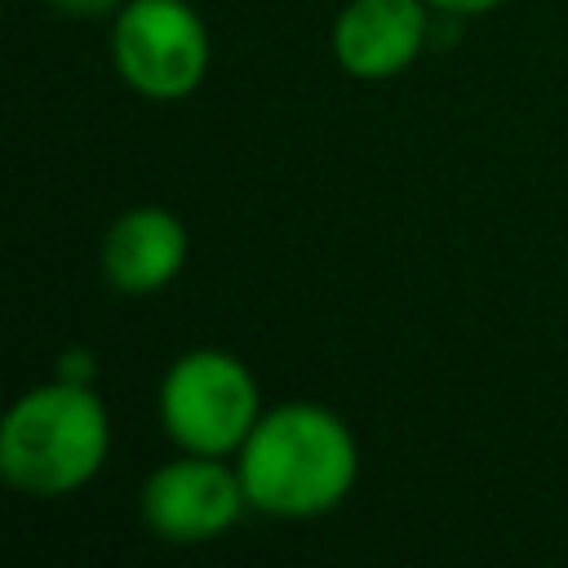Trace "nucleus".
Segmentation results:
<instances>
[{"label":"nucleus","mask_w":568,"mask_h":568,"mask_svg":"<svg viewBox=\"0 0 568 568\" xmlns=\"http://www.w3.org/2000/svg\"><path fill=\"white\" fill-rule=\"evenodd\" d=\"M235 470L253 510L271 519H315L355 488L359 444L333 408L297 399L257 417L235 453Z\"/></svg>","instance_id":"nucleus-1"},{"label":"nucleus","mask_w":568,"mask_h":568,"mask_svg":"<svg viewBox=\"0 0 568 568\" xmlns=\"http://www.w3.org/2000/svg\"><path fill=\"white\" fill-rule=\"evenodd\" d=\"M106 448L111 417L89 382L53 377L31 386L0 422V475L22 497H71L102 470Z\"/></svg>","instance_id":"nucleus-2"},{"label":"nucleus","mask_w":568,"mask_h":568,"mask_svg":"<svg viewBox=\"0 0 568 568\" xmlns=\"http://www.w3.org/2000/svg\"><path fill=\"white\" fill-rule=\"evenodd\" d=\"M262 417V390L231 351H186L160 382V426L182 453L235 457Z\"/></svg>","instance_id":"nucleus-3"},{"label":"nucleus","mask_w":568,"mask_h":568,"mask_svg":"<svg viewBox=\"0 0 568 568\" xmlns=\"http://www.w3.org/2000/svg\"><path fill=\"white\" fill-rule=\"evenodd\" d=\"M209 27L191 0H129L111 18V62L151 102H182L209 75Z\"/></svg>","instance_id":"nucleus-4"},{"label":"nucleus","mask_w":568,"mask_h":568,"mask_svg":"<svg viewBox=\"0 0 568 568\" xmlns=\"http://www.w3.org/2000/svg\"><path fill=\"white\" fill-rule=\"evenodd\" d=\"M244 506L248 497H244L240 470L204 453H182L155 466L138 493V510L146 528L160 541H178V546H195L231 532Z\"/></svg>","instance_id":"nucleus-5"},{"label":"nucleus","mask_w":568,"mask_h":568,"mask_svg":"<svg viewBox=\"0 0 568 568\" xmlns=\"http://www.w3.org/2000/svg\"><path fill=\"white\" fill-rule=\"evenodd\" d=\"M426 31V0H351L333 22V58L351 80H390L417 62Z\"/></svg>","instance_id":"nucleus-6"},{"label":"nucleus","mask_w":568,"mask_h":568,"mask_svg":"<svg viewBox=\"0 0 568 568\" xmlns=\"http://www.w3.org/2000/svg\"><path fill=\"white\" fill-rule=\"evenodd\" d=\"M186 253H191V240L173 209L133 204L102 235V275L111 288L129 297H146L178 280V271L186 266Z\"/></svg>","instance_id":"nucleus-7"},{"label":"nucleus","mask_w":568,"mask_h":568,"mask_svg":"<svg viewBox=\"0 0 568 568\" xmlns=\"http://www.w3.org/2000/svg\"><path fill=\"white\" fill-rule=\"evenodd\" d=\"M67 18H115L129 0H49Z\"/></svg>","instance_id":"nucleus-8"},{"label":"nucleus","mask_w":568,"mask_h":568,"mask_svg":"<svg viewBox=\"0 0 568 568\" xmlns=\"http://www.w3.org/2000/svg\"><path fill=\"white\" fill-rule=\"evenodd\" d=\"M430 9L439 13H453V18H470V13H488V9H501L506 0H426Z\"/></svg>","instance_id":"nucleus-9"}]
</instances>
